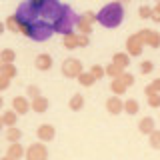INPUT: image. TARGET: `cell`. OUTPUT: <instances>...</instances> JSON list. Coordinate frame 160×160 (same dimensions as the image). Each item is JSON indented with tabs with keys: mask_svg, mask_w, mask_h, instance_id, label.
<instances>
[{
	"mask_svg": "<svg viewBox=\"0 0 160 160\" xmlns=\"http://www.w3.org/2000/svg\"><path fill=\"white\" fill-rule=\"evenodd\" d=\"M10 80H12L10 76H6V74L0 72V92H2V90H6V88L10 86Z\"/></svg>",
	"mask_w": 160,
	"mask_h": 160,
	"instance_id": "d6a6232c",
	"label": "cell"
},
{
	"mask_svg": "<svg viewBox=\"0 0 160 160\" xmlns=\"http://www.w3.org/2000/svg\"><path fill=\"white\" fill-rule=\"evenodd\" d=\"M48 158V150L42 142L30 144L26 150V160H46Z\"/></svg>",
	"mask_w": 160,
	"mask_h": 160,
	"instance_id": "52a82bcc",
	"label": "cell"
},
{
	"mask_svg": "<svg viewBox=\"0 0 160 160\" xmlns=\"http://www.w3.org/2000/svg\"><path fill=\"white\" fill-rule=\"evenodd\" d=\"M34 66L38 70H50L52 68V56L50 54H38L36 60H34Z\"/></svg>",
	"mask_w": 160,
	"mask_h": 160,
	"instance_id": "7c38bea8",
	"label": "cell"
},
{
	"mask_svg": "<svg viewBox=\"0 0 160 160\" xmlns=\"http://www.w3.org/2000/svg\"><path fill=\"white\" fill-rule=\"evenodd\" d=\"M90 74H92V76L96 78V80H100V78L104 76V74H106V70H104L102 66H98V64H94V66L90 68Z\"/></svg>",
	"mask_w": 160,
	"mask_h": 160,
	"instance_id": "83f0119b",
	"label": "cell"
},
{
	"mask_svg": "<svg viewBox=\"0 0 160 160\" xmlns=\"http://www.w3.org/2000/svg\"><path fill=\"white\" fill-rule=\"evenodd\" d=\"M152 92H158V94H160V78H156V80H154V82L146 88V94H152Z\"/></svg>",
	"mask_w": 160,
	"mask_h": 160,
	"instance_id": "e575fe53",
	"label": "cell"
},
{
	"mask_svg": "<svg viewBox=\"0 0 160 160\" xmlns=\"http://www.w3.org/2000/svg\"><path fill=\"white\" fill-rule=\"evenodd\" d=\"M4 30H6V24H4V22H0V34H2Z\"/></svg>",
	"mask_w": 160,
	"mask_h": 160,
	"instance_id": "ab89813d",
	"label": "cell"
},
{
	"mask_svg": "<svg viewBox=\"0 0 160 160\" xmlns=\"http://www.w3.org/2000/svg\"><path fill=\"white\" fill-rule=\"evenodd\" d=\"M30 106H32L34 112H38V114H44L48 110V100L44 98V96H38V98H34L32 102H30Z\"/></svg>",
	"mask_w": 160,
	"mask_h": 160,
	"instance_id": "4fadbf2b",
	"label": "cell"
},
{
	"mask_svg": "<svg viewBox=\"0 0 160 160\" xmlns=\"http://www.w3.org/2000/svg\"><path fill=\"white\" fill-rule=\"evenodd\" d=\"M140 16H142V18H150V16H152V8H150V6H140Z\"/></svg>",
	"mask_w": 160,
	"mask_h": 160,
	"instance_id": "d590c367",
	"label": "cell"
},
{
	"mask_svg": "<svg viewBox=\"0 0 160 160\" xmlns=\"http://www.w3.org/2000/svg\"><path fill=\"white\" fill-rule=\"evenodd\" d=\"M94 80H96V78H94L90 72H82V74L78 76V82L82 84V86H86V88H88V86H92V84H94Z\"/></svg>",
	"mask_w": 160,
	"mask_h": 160,
	"instance_id": "d4e9b609",
	"label": "cell"
},
{
	"mask_svg": "<svg viewBox=\"0 0 160 160\" xmlns=\"http://www.w3.org/2000/svg\"><path fill=\"white\" fill-rule=\"evenodd\" d=\"M148 136H150V144H152V148H160V130H154V132H150Z\"/></svg>",
	"mask_w": 160,
	"mask_h": 160,
	"instance_id": "f1b7e54d",
	"label": "cell"
},
{
	"mask_svg": "<svg viewBox=\"0 0 160 160\" xmlns=\"http://www.w3.org/2000/svg\"><path fill=\"white\" fill-rule=\"evenodd\" d=\"M82 62H80L78 58H66L62 62V74L66 78H78L80 74H82Z\"/></svg>",
	"mask_w": 160,
	"mask_h": 160,
	"instance_id": "8992f818",
	"label": "cell"
},
{
	"mask_svg": "<svg viewBox=\"0 0 160 160\" xmlns=\"http://www.w3.org/2000/svg\"><path fill=\"white\" fill-rule=\"evenodd\" d=\"M138 128H140V132H142V134H150V132H154V118L144 116V118L138 122Z\"/></svg>",
	"mask_w": 160,
	"mask_h": 160,
	"instance_id": "9a60e30c",
	"label": "cell"
},
{
	"mask_svg": "<svg viewBox=\"0 0 160 160\" xmlns=\"http://www.w3.org/2000/svg\"><path fill=\"white\" fill-rule=\"evenodd\" d=\"M2 104H4V100H2V96H0V108H2Z\"/></svg>",
	"mask_w": 160,
	"mask_h": 160,
	"instance_id": "7bdbcfd3",
	"label": "cell"
},
{
	"mask_svg": "<svg viewBox=\"0 0 160 160\" xmlns=\"http://www.w3.org/2000/svg\"><path fill=\"white\" fill-rule=\"evenodd\" d=\"M126 46H128V54H132V56H138V54L142 52V46H144V38H142V34L130 36V38H128V42H126Z\"/></svg>",
	"mask_w": 160,
	"mask_h": 160,
	"instance_id": "ba28073f",
	"label": "cell"
},
{
	"mask_svg": "<svg viewBox=\"0 0 160 160\" xmlns=\"http://www.w3.org/2000/svg\"><path fill=\"white\" fill-rule=\"evenodd\" d=\"M106 110L110 114H120L124 110V102L120 100L118 96H110L108 100H106Z\"/></svg>",
	"mask_w": 160,
	"mask_h": 160,
	"instance_id": "8fae6325",
	"label": "cell"
},
{
	"mask_svg": "<svg viewBox=\"0 0 160 160\" xmlns=\"http://www.w3.org/2000/svg\"><path fill=\"white\" fill-rule=\"evenodd\" d=\"M120 80H122V82L124 84H126V86H132V84H134V76H132V74H126V72H122V74H120V76H118Z\"/></svg>",
	"mask_w": 160,
	"mask_h": 160,
	"instance_id": "836d02e7",
	"label": "cell"
},
{
	"mask_svg": "<svg viewBox=\"0 0 160 160\" xmlns=\"http://www.w3.org/2000/svg\"><path fill=\"white\" fill-rule=\"evenodd\" d=\"M0 60H2L4 64H12L14 60H16V54H14V50H2V52H0Z\"/></svg>",
	"mask_w": 160,
	"mask_h": 160,
	"instance_id": "cb8c5ba5",
	"label": "cell"
},
{
	"mask_svg": "<svg viewBox=\"0 0 160 160\" xmlns=\"http://www.w3.org/2000/svg\"><path fill=\"white\" fill-rule=\"evenodd\" d=\"M112 62H116L120 68H126L128 64H130V54L128 52H118V54H114Z\"/></svg>",
	"mask_w": 160,
	"mask_h": 160,
	"instance_id": "ac0fdd59",
	"label": "cell"
},
{
	"mask_svg": "<svg viewBox=\"0 0 160 160\" xmlns=\"http://www.w3.org/2000/svg\"><path fill=\"white\" fill-rule=\"evenodd\" d=\"M88 46V34H78V48Z\"/></svg>",
	"mask_w": 160,
	"mask_h": 160,
	"instance_id": "74e56055",
	"label": "cell"
},
{
	"mask_svg": "<svg viewBox=\"0 0 160 160\" xmlns=\"http://www.w3.org/2000/svg\"><path fill=\"white\" fill-rule=\"evenodd\" d=\"M4 126V122H2V118H0V128H2Z\"/></svg>",
	"mask_w": 160,
	"mask_h": 160,
	"instance_id": "ee69618b",
	"label": "cell"
},
{
	"mask_svg": "<svg viewBox=\"0 0 160 160\" xmlns=\"http://www.w3.org/2000/svg\"><path fill=\"white\" fill-rule=\"evenodd\" d=\"M22 154H26V152H24V148L20 146L18 142H12V144L8 146V154H6V156H10L12 160H18L20 156H22Z\"/></svg>",
	"mask_w": 160,
	"mask_h": 160,
	"instance_id": "2e32d148",
	"label": "cell"
},
{
	"mask_svg": "<svg viewBox=\"0 0 160 160\" xmlns=\"http://www.w3.org/2000/svg\"><path fill=\"white\" fill-rule=\"evenodd\" d=\"M12 108H14L16 114H26L30 110V102L24 96H14L12 98Z\"/></svg>",
	"mask_w": 160,
	"mask_h": 160,
	"instance_id": "30bf717a",
	"label": "cell"
},
{
	"mask_svg": "<svg viewBox=\"0 0 160 160\" xmlns=\"http://www.w3.org/2000/svg\"><path fill=\"white\" fill-rule=\"evenodd\" d=\"M64 10V4L60 0H40V18L48 22H56Z\"/></svg>",
	"mask_w": 160,
	"mask_h": 160,
	"instance_id": "5b68a950",
	"label": "cell"
},
{
	"mask_svg": "<svg viewBox=\"0 0 160 160\" xmlns=\"http://www.w3.org/2000/svg\"><path fill=\"white\" fill-rule=\"evenodd\" d=\"M0 118H2V122L6 124V126H16V112H14V110H6Z\"/></svg>",
	"mask_w": 160,
	"mask_h": 160,
	"instance_id": "ffe728a7",
	"label": "cell"
},
{
	"mask_svg": "<svg viewBox=\"0 0 160 160\" xmlns=\"http://www.w3.org/2000/svg\"><path fill=\"white\" fill-rule=\"evenodd\" d=\"M6 28L12 30V32H22V24L16 20V16H8V20H6Z\"/></svg>",
	"mask_w": 160,
	"mask_h": 160,
	"instance_id": "7402d4cb",
	"label": "cell"
},
{
	"mask_svg": "<svg viewBox=\"0 0 160 160\" xmlns=\"http://www.w3.org/2000/svg\"><path fill=\"white\" fill-rule=\"evenodd\" d=\"M0 160H12V158H10V156H4V158H0Z\"/></svg>",
	"mask_w": 160,
	"mask_h": 160,
	"instance_id": "b9f144b4",
	"label": "cell"
},
{
	"mask_svg": "<svg viewBox=\"0 0 160 160\" xmlns=\"http://www.w3.org/2000/svg\"><path fill=\"white\" fill-rule=\"evenodd\" d=\"M148 104H150L152 108H158V106H160V94H158V92L148 94Z\"/></svg>",
	"mask_w": 160,
	"mask_h": 160,
	"instance_id": "f546056e",
	"label": "cell"
},
{
	"mask_svg": "<svg viewBox=\"0 0 160 160\" xmlns=\"http://www.w3.org/2000/svg\"><path fill=\"white\" fill-rule=\"evenodd\" d=\"M36 132H38V138L42 140V142H50V140L56 136V130H54L52 124H40Z\"/></svg>",
	"mask_w": 160,
	"mask_h": 160,
	"instance_id": "9c48e42d",
	"label": "cell"
},
{
	"mask_svg": "<svg viewBox=\"0 0 160 160\" xmlns=\"http://www.w3.org/2000/svg\"><path fill=\"white\" fill-rule=\"evenodd\" d=\"M106 74H108V76H112V78H118L120 74H122V68H120L116 62H112V64H108V68H106Z\"/></svg>",
	"mask_w": 160,
	"mask_h": 160,
	"instance_id": "484cf974",
	"label": "cell"
},
{
	"mask_svg": "<svg viewBox=\"0 0 160 160\" xmlns=\"http://www.w3.org/2000/svg\"><path fill=\"white\" fill-rule=\"evenodd\" d=\"M78 20H80L78 14L74 12L68 4H64V10H62V14H60V18L54 22V32H56V34H62V36L72 34V30L78 24Z\"/></svg>",
	"mask_w": 160,
	"mask_h": 160,
	"instance_id": "277c9868",
	"label": "cell"
},
{
	"mask_svg": "<svg viewBox=\"0 0 160 160\" xmlns=\"http://www.w3.org/2000/svg\"><path fill=\"white\" fill-rule=\"evenodd\" d=\"M22 34H26V36L32 38L34 42H44V40L52 38L56 32H54V24H52V22L38 18L36 22H32V24H28V26H24V28H22Z\"/></svg>",
	"mask_w": 160,
	"mask_h": 160,
	"instance_id": "7a4b0ae2",
	"label": "cell"
},
{
	"mask_svg": "<svg viewBox=\"0 0 160 160\" xmlns=\"http://www.w3.org/2000/svg\"><path fill=\"white\" fill-rule=\"evenodd\" d=\"M152 70H154V64L150 62V60H144V62L140 64V72H142V74H150Z\"/></svg>",
	"mask_w": 160,
	"mask_h": 160,
	"instance_id": "1f68e13d",
	"label": "cell"
},
{
	"mask_svg": "<svg viewBox=\"0 0 160 160\" xmlns=\"http://www.w3.org/2000/svg\"><path fill=\"white\" fill-rule=\"evenodd\" d=\"M110 88H112V92L116 94V96H122V94L126 92L128 86H126V84H124L120 78H112V82H110Z\"/></svg>",
	"mask_w": 160,
	"mask_h": 160,
	"instance_id": "e0dca14e",
	"label": "cell"
},
{
	"mask_svg": "<svg viewBox=\"0 0 160 160\" xmlns=\"http://www.w3.org/2000/svg\"><path fill=\"white\" fill-rule=\"evenodd\" d=\"M138 108H140V106H138L136 100H126V102H124V110H126L128 114H136Z\"/></svg>",
	"mask_w": 160,
	"mask_h": 160,
	"instance_id": "4316f807",
	"label": "cell"
},
{
	"mask_svg": "<svg viewBox=\"0 0 160 160\" xmlns=\"http://www.w3.org/2000/svg\"><path fill=\"white\" fill-rule=\"evenodd\" d=\"M26 92H28V96H32V100L40 96V90H38V86H28Z\"/></svg>",
	"mask_w": 160,
	"mask_h": 160,
	"instance_id": "8d00e7d4",
	"label": "cell"
},
{
	"mask_svg": "<svg viewBox=\"0 0 160 160\" xmlns=\"http://www.w3.org/2000/svg\"><path fill=\"white\" fill-rule=\"evenodd\" d=\"M64 48H68V50H74V48H78V34H66L64 36Z\"/></svg>",
	"mask_w": 160,
	"mask_h": 160,
	"instance_id": "d6986e66",
	"label": "cell"
},
{
	"mask_svg": "<svg viewBox=\"0 0 160 160\" xmlns=\"http://www.w3.org/2000/svg\"><path fill=\"white\" fill-rule=\"evenodd\" d=\"M2 74L14 78V76H16V68H14V64H4V66H2Z\"/></svg>",
	"mask_w": 160,
	"mask_h": 160,
	"instance_id": "4dcf8cb0",
	"label": "cell"
},
{
	"mask_svg": "<svg viewBox=\"0 0 160 160\" xmlns=\"http://www.w3.org/2000/svg\"><path fill=\"white\" fill-rule=\"evenodd\" d=\"M68 106L72 108V110H80V108L84 106V96H82V94H74V96L70 98V104H68Z\"/></svg>",
	"mask_w": 160,
	"mask_h": 160,
	"instance_id": "44dd1931",
	"label": "cell"
},
{
	"mask_svg": "<svg viewBox=\"0 0 160 160\" xmlns=\"http://www.w3.org/2000/svg\"><path fill=\"white\" fill-rule=\"evenodd\" d=\"M142 38H144V42H148L150 46H160V36L154 30H142Z\"/></svg>",
	"mask_w": 160,
	"mask_h": 160,
	"instance_id": "5bb4252c",
	"label": "cell"
},
{
	"mask_svg": "<svg viewBox=\"0 0 160 160\" xmlns=\"http://www.w3.org/2000/svg\"><path fill=\"white\" fill-rule=\"evenodd\" d=\"M124 20V6L122 2H108L96 14V22L104 28H116Z\"/></svg>",
	"mask_w": 160,
	"mask_h": 160,
	"instance_id": "6da1fadb",
	"label": "cell"
},
{
	"mask_svg": "<svg viewBox=\"0 0 160 160\" xmlns=\"http://www.w3.org/2000/svg\"><path fill=\"white\" fill-rule=\"evenodd\" d=\"M2 66H4V62H2V60H0V72H2Z\"/></svg>",
	"mask_w": 160,
	"mask_h": 160,
	"instance_id": "60d3db41",
	"label": "cell"
},
{
	"mask_svg": "<svg viewBox=\"0 0 160 160\" xmlns=\"http://www.w3.org/2000/svg\"><path fill=\"white\" fill-rule=\"evenodd\" d=\"M6 138L10 142H18L20 138H22V132L16 128V126H8V132H6Z\"/></svg>",
	"mask_w": 160,
	"mask_h": 160,
	"instance_id": "603a6c76",
	"label": "cell"
},
{
	"mask_svg": "<svg viewBox=\"0 0 160 160\" xmlns=\"http://www.w3.org/2000/svg\"><path fill=\"white\" fill-rule=\"evenodd\" d=\"M16 20L20 24L24 26H28V24L36 22V20L40 18V4L36 2V0H24V2H20V6L16 8Z\"/></svg>",
	"mask_w": 160,
	"mask_h": 160,
	"instance_id": "3957f363",
	"label": "cell"
},
{
	"mask_svg": "<svg viewBox=\"0 0 160 160\" xmlns=\"http://www.w3.org/2000/svg\"><path fill=\"white\" fill-rule=\"evenodd\" d=\"M150 18H152L154 22H160V6L152 10V16H150Z\"/></svg>",
	"mask_w": 160,
	"mask_h": 160,
	"instance_id": "f35d334b",
	"label": "cell"
}]
</instances>
